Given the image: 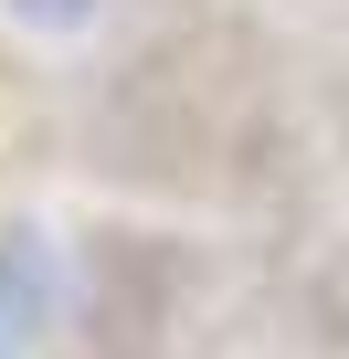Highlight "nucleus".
Masks as SVG:
<instances>
[{"label": "nucleus", "instance_id": "obj_1", "mask_svg": "<svg viewBox=\"0 0 349 359\" xmlns=\"http://www.w3.org/2000/svg\"><path fill=\"white\" fill-rule=\"evenodd\" d=\"M53 306H64V254L43 222H11L0 233V359H32L53 338Z\"/></svg>", "mask_w": 349, "mask_h": 359}, {"label": "nucleus", "instance_id": "obj_2", "mask_svg": "<svg viewBox=\"0 0 349 359\" xmlns=\"http://www.w3.org/2000/svg\"><path fill=\"white\" fill-rule=\"evenodd\" d=\"M11 22H32V32H85L96 22V0H0Z\"/></svg>", "mask_w": 349, "mask_h": 359}]
</instances>
